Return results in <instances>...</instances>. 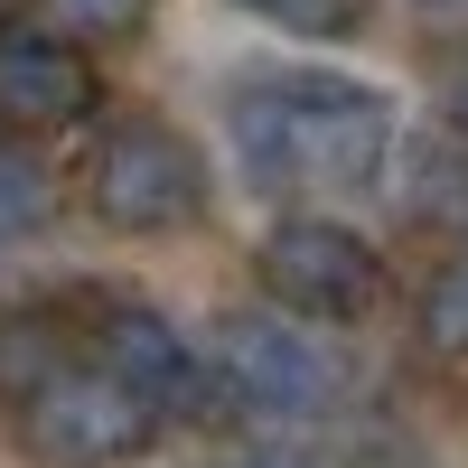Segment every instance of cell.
<instances>
[{"instance_id":"5b68a950","label":"cell","mask_w":468,"mask_h":468,"mask_svg":"<svg viewBox=\"0 0 468 468\" xmlns=\"http://www.w3.org/2000/svg\"><path fill=\"white\" fill-rule=\"evenodd\" d=\"M262 291L282 309H300V319H366L384 291V262L337 216H282L262 234Z\"/></svg>"},{"instance_id":"9c48e42d","label":"cell","mask_w":468,"mask_h":468,"mask_svg":"<svg viewBox=\"0 0 468 468\" xmlns=\"http://www.w3.org/2000/svg\"><path fill=\"white\" fill-rule=\"evenodd\" d=\"M421 337H431L441 356H468V244L431 271V291H421Z\"/></svg>"},{"instance_id":"9a60e30c","label":"cell","mask_w":468,"mask_h":468,"mask_svg":"<svg viewBox=\"0 0 468 468\" xmlns=\"http://www.w3.org/2000/svg\"><path fill=\"white\" fill-rule=\"evenodd\" d=\"M431 10H468V0H431Z\"/></svg>"},{"instance_id":"52a82bcc","label":"cell","mask_w":468,"mask_h":468,"mask_svg":"<svg viewBox=\"0 0 468 468\" xmlns=\"http://www.w3.org/2000/svg\"><path fill=\"white\" fill-rule=\"evenodd\" d=\"M94 319H85V337H94V366L112 375V384H132L141 403H178L187 394V346H178V328L160 319V309H141V300H85Z\"/></svg>"},{"instance_id":"5bb4252c","label":"cell","mask_w":468,"mask_h":468,"mask_svg":"<svg viewBox=\"0 0 468 468\" xmlns=\"http://www.w3.org/2000/svg\"><path fill=\"white\" fill-rule=\"evenodd\" d=\"M10 10H19V0H0V28H10Z\"/></svg>"},{"instance_id":"3957f363","label":"cell","mask_w":468,"mask_h":468,"mask_svg":"<svg viewBox=\"0 0 468 468\" xmlns=\"http://www.w3.org/2000/svg\"><path fill=\"white\" fill-rule=\"evenodd\" d=\"M216 375H225L234 403H253L271 421H309L346 394V366L300 319H271V309H234L216 328Z\"/></svg>"},{"instance_id":"30bf717a","label":"cell","mask_w":468,"mask_h":468,"mask_svg":"<svg viewBox=\"0 0 468 468\" xmlns=\"http://www.w3.org/2000/svg\"><path fill=\"white\" fill-rule=\"evenodd\" d=\"M234 10H262V19H282V28L328 37V28H356V19H366V0H234Z\"/></svg>"},{"instance_id":"8fae6325","label":"cell","mask_w":468,"mask_h":468,"mask_svg":"<svg viewBox=\"0 0 468 468\" xmlns=\"http://www.w3.org/2000/svg\"><path fill=\"white\" fill-rule=\"evenodd\" d=\"M57 10H66L75 28H132V19L150 10V0H57Z\"/></svg>"},{"instance_id":"8992f818","label":"cell","mask_w":468,"mask_h":468,"mask_svg":"<svg viewBox=\"0 0 468 468\" xmlns=\"http://www.w3.org/2000/svg\"><path fill=\"white\" fill-rule=\"evenodd\" d=\"M94 112V66L75 37L0 28V122L10 132H66Z\"/></svg>"},{"instance_id":"7a4b0ae2","label":"cell","mask_w":468,"mask_h":468,"mask_svg":"<svg viewBox=\"0 0 468 468\" xmlns=\"http://www.w3.org/2000/svg\"><path fill=\"white\" fill-rule=\"evenodd\" d=\"M207 207V160L197 141L132 112V122H112L103 150H94V216L112 234H169Z\"/></svg>"},{"instance_id":"6da1fadb","label":"cell","mask_w":468,"mask_h":468,"mask_svg":"<svg viewBox=\"0 0 468 468\" xmlns=\"http://www.w3.org/2000/svg\"><path fill=\"white\" fill-rule=\"evenodd\" d=\"M234 141H244V169L271 187L375 178V160L394 150V112L346 75H262V85L234 94Z\"/></svg>"},{"instance_id":"4fadbf2b","label":"cell","mask_w":468,"mask_h":468,"mask_svg":"<svg viewBox=\"0 0 468 468\" xmlns=\"http://www.w3.org/2000/svg\"><path fill=\"white\" fill-rule=\"evenodd\" d=\"M450 122H459V141H468V66H459V85H450Z\"/></svg>"},{"instance_id":"7c38bea8","label":"cell","mask_w":468,"mask_h":468,"mask_svg":"<svg viewBox=\"0 0 468 468\" xmlns=\"http://www.w3.org/2000/svg\"><path fill=\"white\" fill-rule=\"evenodd\" d=\"M234 468H337V459H319V450H244Z\"/></svg>"},{"instance_id":"ba28073f","label":"cell","mask_w":468,"mask_h":468,"mask_svg":"<svg viewBox=\"0 0 468 468\" xmlns=\"http://www.w3.org/2000/svg\"><path fill=\"white\" fill-rule=\"evenodd\" d=\"M48 169L28 160V150H0V244H28V234H48Z\"/></svg>"},{"instance_id":"277c9868","label":"cell","mask_w":468,"mask_h":468,"mask_svg":"<svg viewBox=\"0 0 468 468\" xmlns=\"http://www.w3.org/2000/svg\"><path fill=\"white\" fill-rule=\"evenodd\" d=\"M150 431H160V403H141L103 366H57L28 394V441L57 468H122L150 450Z\"/></svg>"}]
</instances>
